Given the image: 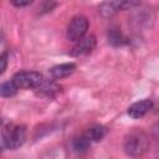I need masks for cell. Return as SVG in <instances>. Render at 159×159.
Masks as SVG:
<instances>
[{
	"instance_id": "cell-1",
	"label": "cell",
	"mask_w": 159,
	"mask_h": 159,
	"mask_svg": "<svg viewBox=\"0 0 159 159\" xmlns=\"http://www.w3.org/2000/svg\"><path fill=\"white\" fill-rule=\"evenodd\" d=\"M149 147V138L148 135L139 129H133L130 130L125 137L123 142V148L127 155L138 158L142 157Z\"/></svg>"
},
{
	"instance_id": "cell-2",
	"label": "cell",
	"mask_w": 159,
	"mask_h": 159,
	"mask_svg": "<svg viewBox=\"0 0 159 159\" xmlns=\"http://www.w3.org/2000/svg\"><path fill=\"white\" fill-rule=\"evenodd\" d=\"M26 138V128L25 125H12L9 124L4 127L1 135V145L4 149H17L21 147Z\"/></svg>"
},
{
	"instance_id": "cell-3",
	"label": "cell",
	"mask_w": 159,
	"mask_h": 159,
	"mask_svg": "<svg viewBox=\"0 0 159 159\" xmlns=\"http://www.w3.org/2000/svg\"><path fill=\"white\" fill-rule=\"evenodd\" d=\"M88 19L84 15H76L71 19L68 26H67V31H66V36L70 41L73 42H78L80 40H82L86 36V32L88 30Z\"/></svg>"
},
{
	"instance_id": "cell-4",
	"label": "cell",
	"mask_w": 159,
	"mask_h": 159,
	"mask_svg": "<svg viewBox=\"0 0 159 159\" xmlns=\"http://www.w3.org/2000/svg\"><path fill=\"white\" fill-rule=\"evenodd\" d=\"M43 76L36 71H21L14 75L12 82L17 88H37L43 82Z\"/></svg>"
},
{
	"instance_id": "cell-5",
	"label": "cell",
	"mask_w": 159,
	"mask_h": 159,
	"mask_svg": "<svg viewBox=\"0 0 159 159\" xmlns=\"http://www.w3.org/2000/svg\"><path fill=\"white\" fill-rule=\"evenodd\" d=\"M96 46V37L93 35H87L82 40L77 42V45L72 48L71 55L72 56H83L92 52V50Z\"/></svg>"
},
{
	"instance_id": "cell-6",
	"label": "cell",
	"mask_w": 159,
	"mask_h": 159,
	"mask_svg": "<svg viewBox=\"0 0 159 159\" xmlns=\"http://www.w3.org/2000/svg\"><path fill=\"white\" fill-rule=\"evenodd\" d=\"M153 107V101L152 99H142L139 102L133 103L132 106H129L128 108V116L133 119H138L142 118L143 116H145Z\"/></svg>"
},
{
	"instance_id": "cell-7",
	"label": "cell",
	"mask_w": 159,
	"mask_h": 159,
	"mask_svg": "<svg viewBox=\"0 0 159 159\" xmlns=\"http://www.w3.org/2000/svg\"><path fill=\"white\" fill-rule=\"evenodd\" d=\"M75 70H76V65L72 62H67V63H61V65L53 66L51 70H48V73L53 80H61V78L67 77L71 73H73Z\"/></svg>"
},
{
	"instance_id": "cell-8",
	"label": "cell",
	"mask_w": 159,
	"mask_h": 159,
	"mask_svg": "<svg viewBox=\"0 0 159 159\" xmlns=\"http://www.w3.org/2000/svg\"><path fill=\"white\" fill-rule=\"evenodd\" d=\"M35 89H36V93L39 96L51 98V97L56 96L58 92H61V86H58L53 81H45L43 80V82Z\"/></svg>"
},
{
	"instance_id": "cell-9",
	"label": "cell",
	"mask_w": 159,
	"mask_h": 159,
	"mask_svg": "<svg viewBox=\"0 0 159 159\" xmlns=\"http://www.w3.org/2000/svg\"><path fill=\"white\" fill-rule=\"evenodd\" d=\"M119 10H123V1H106L98 6V12L104 17H109Z\"/></svg>"
},
{
	"instance_id": "cell-10",
	"label": "cell",
	"mask_w": 159,
	"mask_h": 159,
	"mask_svg": "<svg viewBox=\"0 0 159 159\" xmlns=\"http://www.w3.org/2000/svg\"><path fill=\"white\" fill-rule=\"evenodd\" d=\"M89 145H91V139L87 137V134L76 137L72 140V148H73V150L76 153H84V152H87L89 149Z\"/></svg>"
},
{
	"instance_id": "cell-11",
	"label": "cell",
	"mask_w": 159,
	"mask_h": 159,
	"mask_svg": "<svg viewBox=\"0 0 159 159\" xmlns=\"http://www.w3.org/2000/svg\"><path fill=\"white\" fill-rule=\"evenodd\" d=\"M106 134L107 128L103 125H93L87 132V137L91 139V142H99L106 137Z\"/></svg>"
},
{
	"instance_id": "cell-12",
	"label": "cell",
	"mask_w": 159,
	"mask_h": 159,
	"mask_svg": "<svg viewBox=\"0 0 159 159\" xmlns=\"http://www.w3.org/2000/svg\"><path fill=\"white\" fill-rule=\"evenodd\" d=\"M108 42L113 46H122L127 41L118 29H112L108 31Z\"/></svg>"
},
{
	"instance_id": "cell-13",
	"label": "cell",
	"mask_w": 159,
	"mask_h": 159,
	"mask_svg": "<svg viewBox=\"0 0 159 159\" xmlns=\"http://www.w3.org/2000/svg\"><path fill=\"white\" fill-rule=\"evenodd\" d=\"M17 87L15 86V83L12 81H7V82H4L1 84V88H0V93L2 97H12L16 94L17 92Z\"/></svg>"
},
{
	"instance_id": "cell-14",
	"label": "cell",
	"mask_w": 159,
	"mask_h": 159,
	"mask_svg": "<svg viewBox=\"0 0 159 159\" xmlns=\"http://www.w3.org/2000/svg\"><path fill=\"white\" fill-rule=\"evenodd\" d=\"M32 2H34L32 0H12V1H11V4H12L14 6H16V7L29 6V5H31Z\"/></svg>"
},
{
	"instance_id": "cell-15",
	"label": "cell",
	"mask_w": 159,
	"mask_h": 159,
	"mask_svg": "<svg viewBox=\"0 0 159 159\" xmlns=\"http://www.w3.org/2000/svg\"><path fill=\"white\" fill-rule=\"evenodd\" d=\"M56 6V2L53 1H45L41 6V12H47V11H51L52 7Z\"/></svg>"
},
{
	"instance_id": "cell-16",
	"label": "cell",
	"mask_w": 159,
	"mask_h": 159,
	"mask_svg": "<svg viewBox=\"0 0 159 159\" xmlns=\"http://www.w3.org/2000/svg\"><path fill=\"white\" fill-rule=\"evenodd\" d=\"M0 61H1L0 73H4L5 70H6V65H7V55H6V52H2V55H1V57H0Z\"/></svg>"
},
{
	"instance_id": "cell-17",
	"label": "cell",
	"mask_w": 159,
	"mask_h": 159,
	"mask_svg": "<svg viewBox=\"0 0 159 159\" xmlns=\"http://www.w3.org/2000/svg\"><path fill=\"white\" fill-rule=\"evenodd\" d=\"M153 137L159 142V120L153 125Z\"/></svg>"
},
{
	"instance_id": "cell-18",
	"label": "cell",
	"mask_w": 159,
	"mask_h": 159,
	"mask_svg": "<svg viewBox=\"0 0 159 159\" xmlns=\"http://www.w3.org/2000/svg\"><path fill=\"white\" fill-rule=\"evenodd\" d=\"M155 159H159V153H157V155H155Z\"/></svg>"
}]
</instances>
